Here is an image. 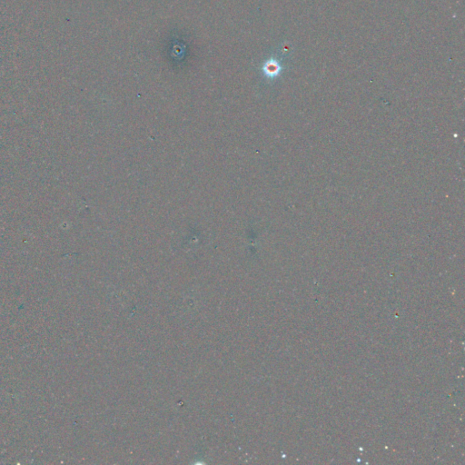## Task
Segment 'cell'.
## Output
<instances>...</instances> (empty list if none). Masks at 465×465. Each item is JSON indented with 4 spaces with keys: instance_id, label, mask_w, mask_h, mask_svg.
<instances>
[]
</instances>
